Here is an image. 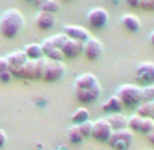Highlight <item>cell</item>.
Returning <instances> with one entry per match:
<instances>
[{
  "label": "cell",
  "instance_id": "10",
  "mask_svg": "<svg viewBox=\"0 0 154 150\" xmlns=\"http://www.w3.org/2000/svg\"><path fill=\"white\" fill-rule=\"evenodd\" d=\"M104 45L96 37H90L86 42H83V53L89 60H97L102 55Z\"/></svg>",
  "mask_w": 154,
  "mask_h": 150
},
{
  "label": "cell",
  "instance_id": "9",
  "mask_svg": "<svg viewBox=\"0 0 154 150\" xmlns=\"http://www.w3.org/2000/svg\"><path fill=\"white\" fill-rule=\"evenodd\" d=\"M113 130L111 128L106 119H100L93 123V130H91V138L98 142H108L111 138Z\"/></svg>",
  "mask_w": 154,
  "mask_h": 150
},
{
  "label": "cell",
  "instance_id": "35",
  "mask_svg": "<svg viewBox=\"0 0 154 150\" xmlns=\"http://www.w3.org/2000/svg\"><path fill=\"white\" fill-rule=\"evenodd\" d=\"M27 2H34V0H27Z\"/></svg>",
  "mask_w": 154,
  "mask_h": 150
},
{
  "label": "cell",
  "instance_id": "27",
  "mask_svg": "<svg viewBox=\"0 0 154 150\" xmlns=\"http://www.w3.org/2000/svg\"><path fill=\"white\" fill-rule=\"evenodd\" d=\"M154 131V120L150 117H143L142 120V124H140V130L139 133H143V134H150Z\"/></svg>",
  "mask_w": 154,
  "mask_h": 150
},
{
  "label": "cell",
  "instance_id": "14",
  "mask_svg": "<svg viewBox=\"0 0 154 150\" xmlns=\"http://www.w3.org/2000/svg\"><path fill=\"white\" fill-rule=\"evenodd\" d=\"M123 108L124 107H123L122 101H120L116 95L109 97L106 101H104L101 105L102 112H105V113H120Z\"/></svg>",
  "mask_w": 154,
  "mask_h": 150
},
{
  "label": "cell",
  "instance_id": "5",
  "mask_svg": "<svg viewBox=\"0 0 154 150\" xmlns=\"http://www.w3.org/2000/svg\"><path fill=\"white\" fill-rule=\"evenodd\" d=\"M132 139H134L132 131L128 130V128H124V130L120 131H113L108 143L115 150H128L131 143H132Z\"/></svg>",
  "mask_w": 154,
  "mask_h": 150
},
{
  "label": "cell",
  "instance_id": "18",
  "mask_svg": "<svg viewBox=\"0 0 154 150\" xmlns=\"http://www.w3.org/2000/svg\"><path fill=\"white\" fill-rule=\"evenodd\" d=\"M23 52L29 60H38V59H42L44 56L42 48H41L40 44H29V45L25 46Z\"/></svg>",
  "mask_w": 154,
  "mask_h": 150
},
{
  "label": "cell",
  "instance_id": "29",
  "mask_svg": "<svg viewBox=\"0 0 154 150\" xmlns=\"http://www.w3.org/2000/svg\"><path fill=\"white\" fill-rule=\"evenodd\" d=\"M10 72V64L6 58H0V75Z\"/></svg>",
  "mask_w": 154,
  "mask_h": 150
},
{
  "label": "cell",
  "instance_id": "15",
  "mask_svg": "<svg viewBox=\"0 0 154 150\" xmlns=\"http://www.w3.org/2000/svg\"><path fill=\"white\" fill-rule=\"evenodd\" d=\"M6 59H7V61H8V64H10V70L25 66V64L27 63V60H29L27 56L25 55L23 51H15V52L10 53Z\"/></svg>",
  "mask_w": 154,
  "mask_h": 150
},
{
  "label": "cell",
  "instance_id": "16",
  "mask_svg": "<svg viewBox=\"0 0 154 150\" xmlns=\"http://www.w3.org/2000/svg\"><path fill=\"white\" fill-rule=\"evenodd\" d=\"M127 120L128 119L123 113H111V116L106 119V121L109 123L113 131H120L127 128Z\"/></svg>",
  "mask_w": 154,
  "mask_h": 150
},
{
  "label": "cell",
  "instance_id": "24",
  "mask_svg": "<svg viewBox=\"0 0 154 150\" xmlns=\"http://www.w3.org/2000/svg\"><path fill=\"white\" fill-rule=\"evenodd\" d=\"M140 95H142V102L154 101V85L140 87Z\"/></svg>",
  "mask_w": 154,
  "mask_h": 150
},
{
  "label": "cell",
  "instance_id": "6",
  "mask_svg": "<svg viewBox=\"0 0 154 150\" xmlns=\"http://www.w3.org/2000/svg\"><path fill=\"white\" fill-rule=\"evenodd\" d=\"M64 72H66V66L63 64V61L45 59V68H44L42 81L48 82V83L56 82L63 78Z\"/></svg>",
  "mask_w": 154,
  "mask_h": 150
},
{
  "label": "cell",
  "instance_id": "34",
  "mask_svg": "<svg viewBox=\"0 0 154 150\" xmlns=\"http://www.w3.org/2000/svg\"><path fill=\"white\" fill-rule=\"evenodd\" d=\"M149 41H150V44L154 46V32L150 33V36H149Z\"/></svg>",
  "mask_w": 154,
  "mask_h": 150
},
{
  "label": "cell",
  "instance_id": "33",
  "mask_svg": "<svg viewBox=\"0 0 154 150\" xmlns=\"http://www.w3.org/2000/svg\"><path fill=\"white\" fill-rule=\"evenodd\" d=\"M147 141H149V143L154 146V131L150 133V134H147Z\"/></svg>",
  "mask_w": 154,
  "mask_h": 150
},
{
  "label": "cell",
  "instance_id": "25",
  "mask_svg": "<svg viewBox=\"0 0 154 150\" xmlns=\"http://www.w3.org/2000/svg\"><path fill=\"white\" fill-rule=\"evenodd\" d=\"M143 117H140L139 115L131 116L127 120V128L131 131H139L140 130V124H142Z\"/></svg>",
  "mask_w": 154,
  "mask_h": 150
},
{
  "label": "cell",
  "instance_id": "32",
  "mask_svg": "<svg viewBox=\"0 0 154 150\" xmlns=\"http://www.w3.org/2000/svg\"><path fill=\"white\" fill-rule=\"evenodd\" d=\"M10 79H11V72H7V74L0 75V81L3 82V83H8Z\"/></svg>",
  "mask_w": 154,
  "mask_h": 150
},
{
  "label": "cell",
  "instance_id": "2",
  "mask_svg": "<svg viewBox=\"0 0 154 150\" xmlns=\"http://www.w3.org/2000/svg\"><path fill=\"white\" fill-rule=\"evenodd\" d=\"M25 26V17L15 8L7 10L0 17V33L4 38H14Z\"/></svg>",
  "mask_w": 154,
  "mask_h": 150
},
{
  "label": "cell",
  "instance_id": "7",
  "mask_svg": "<svg viewBox=\"0 0 154 150\" xmlns=\"http://www.w3.org/2000/svg\"><path fill=\"white\" fill-rule=\"evenodd\" d=\"M135 79L142 86L154 85V63H151V61L140 63L135 71Z\"/></svg>",
  "mask_w": 154,
  "mask_h": 150
},
{
  "label": "cell",
  "instance_id": "31",
  "mask_svg": "<svg viewBox=\"0 0 154 150\" xmlns=\"http://www.w3.org/2000/svg\"><path fill=\"white\" fill-rule=\"evenodd\" d=\"M6 142H7V135H6V133H4L3 130H0V149L6 145Z\"/></svg>",
  "mask_w": 154,
  "mask_h": 150
},
{
  "label": "cell",
  "instance_id": "12",
  "mask_svg": "<svg viewBox=\"0 0 154 150\" xmlns=\"http://www.w3.org/2000/svg\"><path fill=\"white\" fill-rule=\"evenodd\" d=\"M64 34L67 36L68 38L78 40L81 42H86L91 37L89 30L82 26H76V25H67V26H64Z\"/></svg>",
  "mask_w": 154,
  "mask_h": 150
},
{
  "label": "cell",
  "instance_id": "3",
  "mask_svg": "<svg viewBox=\"0 0 154 150\" xmlns=\"http://www.w3.org/2000/svg\"><path fill=\"white\" fill-rule=\"evenodd\" d=\"M44 68H45V59H38V60H27V63L22 67L10 70L11 77L23 79H42Z\"/></svg>",
  "mask_w": 154,
  "mask_h": 150
},
{
  "label": "cell",
  "instance_id": "17",
  "mask_svg": "<svg viewBox=\"0 0 154 150\" xmlns=\"http://www.w3.org/2000/svg\"><path fill=\"white\" fill-rule=\"evenodd\" d=\"M122 25L131 33H137L140 29V20L134 14H125L122 17Z\"/></svg>",
  "mask_w": 154,
  "mask_h": 150
},
{
  "label": "cell",
  "instance_id": "4",
  "mask_svg": "<svg viewBox=\"0 0 154 150\" xmlns=\"http://www.w3.org/2000/svg\"><path fill=\"white\" fill-rule=\"evenodd\" d=\"M115 95L122 101L123 107L138 108L142 104L140 87L137 86V85H123V86L117 87Z\"/></svg>",
  "mask_w": 154,
  "mask_h": 150
},
{
  "label": "cell",
  "instance_id": "1",
  "mask_svg": "<svg viewBox=\"0 0 154 150\" xmlns=\"http://www.w3.org/2000/svg\"><path fill=\"white\" fill-rule=\"evenodd\" d=\"M102 89L98 82V78L93 74L79 75L74 82V93L79 102L91 104L100 97Z\"/></svg>",
  "mask_w": 154,
  "mask_h": 150
},
{
  "label": "cell",
  "instance_id": "30",
  "mask_svg": "<svg viewBox=\"0 0 154 150\" xmlns=\"http://www.w3.org/2000/svg\"><path fill=\"white\" fill-rule=\"evenodd\" d=\"M125 3H127L130 7H134V8H139L140 0H125Z\"/></svg>",
  "mask_w": 154,
  "mask_h": 150
},
{
  "label": "cell",
  "instance_id": "22",
  "mask_svg": "<svg viewBox=\"0 0 154 150\" xmlns=\"http://www.w3.org/2000/svg\"><path fill=\"white\" fill-rule=\"evenodd\" d=\"M68 40V37L64 33H60V34H56V36H52V37L48 38V41L51 42V45L53 46V48H57L61 51V48H63V45L66 44V41Z\"/></svg>",
  "mask_w": 154,
  "mask_h": 150
},
{
  "label": "cell",
  "instance_id": "28",
  "mask_svg": "<svg viewBox=\"0 0 154 150\" xmlns=\"http://www.w3.org/2000/svg\"><path fill=\"white\" fill-rule=\"evenodd\" d=\"M139 8H143L146 11H154V0H140Z\"/></svg>",
  "mask_w": 154,
  "mask_h": 150
},
{
  "label": "cell",
  "instance_id": "23",
  "mask_svg": "<svg viewBox=\"0 0 154 150\" xmlns=\"http://www.w3.org/2000/svg\"><path fill=\"white\" fill-rule=\"evenodd\" d=\"M68 139H70L71 143H75V145L81 143V142L83 141V136H82V134H81V131H79L78 126H75V124H74L72 127L68 128Z\"/></svg>",
  "mask_w": 154,
  "mask_h": 150
},
{
  "label": "cell",
  "instance_id": "19",
  "mask_svg": "<svg viewBox=\"0 0 154 150\" xmlns=\"http://www.w3.org/2000/svg\"><path fill=\"white\" fill-rule=\"evenodd\" d=\"M89 117H90V112H89L86 108H78V109L71 115V121H72V124L78 126V124H82V123H85V121H87Z\"/></svg>",
  "mask_w": 154,
  "mask_h": 150
},
{
  "label": "cell",
  "instance_id": "11",
  "mask_svg": "<svg viewBox=\"0 0 154 150\" xmlns=\"http://www.w3.org/2000/svg\"><path fill=\"white\" fill-rule=\"evenodd\" d=\"M61 52H63L64 59H75L78 58L81 53H83V42L78 40H72V38H68L66 41V44L61 48Z\"/></svg>",
  "mask_w": 154,
  "mask_h": 150
},
{
  "label": "cell",
  "instance_id": "13",
  "mask_svg": "<svg viewBox=\"0 0 154 150\" xmlns=\"http://www.w3.org/2000/svg\"><path fill=\"white\" fill-rule=\"evenodd\" d=\"M35 25L41 30H49L55 25V17H53V14H49V12L40 11L35 17Z\"/></svg>",
  "mask_w": 154,
  "mask_h": 150
},
{
  "label": "cell",
  "instance_id": "8",
  "mask_svg": "<svg viewBox=\"0 0 154 150\" xmlns=\"http://www.w3.org/2000/svg\"><path fill=\"white\" fill-rule=\"evenodd\" d=\"M87 23L91 29L100 30L102 27H105V25L108 23V19H109V14L105 8H93L87 12Z\"/></svg>",
  "mask_w": 154,
  "mask_h": 150
},
{
  "label": "cell",
  "instance_id": "21",
  "mask_svg": "<svg viewBox=\"0 0 154 150\" xmlns=\"http://www.w3.org/2000/svg\"><path fill=\"white\" fill-rule=\"evenodd\" d=\"M40 11H44V12H49V14H53L59 10V3L56 0H45L42 3L38 6Z\"/></svg>",
  "mask_w": 154,
  "mask_h": 150
},
{
  "label": "cell",
  "instance_id": "20",
  "mask_svg": "<svg viewBox=\"0 0 154 150\" xmlns=\"http://www.w3.org/2000/svg\"><path fill=\"white\" fill-rule=\"evenodd\" d=\"M137 115H139L140 117H150L154 120V101L142 102L137 108Z\"/></svg>",
  "mask_w": 154,
  "mask_h": 150
},
{
  "label": "cell",
  "instance_id": "26",
  "mask_svg": "<svg viewBox=\"0 0 154 150\" xmlns=\"http://www.w3.org/2000/svg\"><path fill=\"white\" fill-rule=\"evenodd\" d=\"M78 128H79V131H81V134H82V136H83V139H85V138H91L93 121L87 120V121H85V123H82V124H78Z\"/></svg>",
  "mask_w": 154,
  "mask_h": 150
}]
</instances>
